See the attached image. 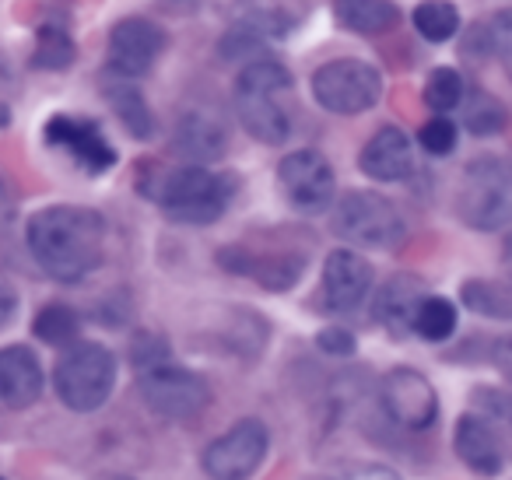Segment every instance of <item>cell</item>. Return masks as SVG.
<instances>
[{"label": "cell", "instance_id": "6da1fadb", "mask_svg": "<svg viewBox=\"0 0 512 480\" xmlns=\"http://www.w3.org/2000/svg\"><path fill=\"white\" fill-rule=\"evenodd\" d=\"M32 260L60 284H78L106 260V218L92 207H43L25 225Z\"/></svg>", "mask_w": 512, "mask_h": 480}, {"label": "cell", "instance_id": "7a4b0ae2", "mask_svg": "<svg viewBox=\"0 0 512 480\" xmlns=\"http://www.w3.org/2000/svg\"><path fill=\"white\" fill-rule=\"evenodd\" d=\"M137 190L155 200L176 225H214L232 207L239 179L232 172H211L207 165L186 162L137 179Z\"/></svg>", "mask_w": 512, "mask_h": 480}, {"label": "cell", "instance_id": "3957f363", "mask_svg": "<svg viewBox=\"0 0 512 480\" xmlns=\"http://www.w3.org/2000/svg\"><path fill=\"white\" fill-rule=\"evenodd\" d=\"M235 116L260 144H285L295 123V81L278 60H256L235 81Z\"/></svg>", "mask_w": 512, "mask_h": 480}, {"label": "cell", "instance_id": "277c9868", "mask_svg": "<svg viewBox=\"0 0 512 480\" xmlns=\"http://www.w3.org/2000/svg\"><path fill=\"white\" fill-rule=\"evenodd\" d=\"M53 389L74 414H95L116 389V358L95 340H74L53 368Z\"/></svg>", "mask_w": 512, "mask_h": 480}, {"label": "cell", "instance_id": "5b68a950", "mask_svg": "<svg viewBox=\"0 0 512 480\" xmlns=\"http://www.w3.org/2000/svg\"><path fill=\"white\" fill-rule=\"evenodd\" d=\"M456 218L477 232L512 228V162L509 158H477L463 169L456 186Z\"/></svg>", "mask_w": 512, "mask_h": 480}, {"label": "cell", "instance_id": "8992f818", "mask_svg": "<svg viewBox=\"0 0 512 480\" xmlns=\"http://www.w3.org/2000/svg\"><path fill=\"white\" fill-rule=\"evenodd\" d=\"M330 225H334L337 239L362 249H397L407 239V225L397 207H393V200L372 190L344 193L337 200Z\"/></svg>", "mask_w": 512, "mask_h": 480}, {"label": "cell", "instance_id": "52a82bcc", "mask_svg": "<svg viewBox=\"0 0 512 480\" xmlns=\"http://www.w3.org/2000/svg\"><path fill=\"white\" fill-rule=\"evenodd\" d=\"M137 389L151 414L165 417V421H190L211 407V386L204 375L176 365L172 358L137 372Z\"/></svg>", "mask_w": 512, "mask_h": 480}, {"label": "cell", "instance_id": "ba28073f", "mask_svg": "<svg viewBox=\"0 0 512 480\" xmlns=\"http://www.w3.org/2000/svg\"><path fill=\"white\" fill-rule=\"evenodd\" d=\"M271 449V431L260 417H242L225 435H218L200 456L211 480H253Z\"/></svg>", "mask_w": 512, "mask_h": 480}, {"label": "cell", "instance_id": "9c48e42d", "mask_svg": "<svg viewBox=\"0 0 512 480\" xmlns=\"http://www.w3.org/2000/svg\"><path fill=\"white\" fill-rule=\"evenodd\" d=\"M313 95L327 113L358 116L372 109L383 95V78L365 60H330L313 74Z\"/></svg>", "mask_w": 512, "mask_h": 480}, {"label": "cell", "instance_id": "30bf717a", "mask_svg": "<svg viewBox=\"0 0 512 480\" xmlns=\"http://www.w3.org/2000/svg\"><path fill=\"white\" fill-rule=\"evenodd\" d=\"M379 407L390 417L397 428L404 431H428L439 417V393L428 382V375H421L418 368H393L379 382Z\"/></svg>", "mask_w": 512, "mask_h": 480}, {"label": "cell", "instance_id": "8fae6325", "mask_svg": "<svg viewBox=\"0 0 512 480\" xmlns=\"http://www.w3.org/2000/svg\"><path fill=\"white\" fill-rule=\"evenodd\" d=\"M278 183L285 190L288 204L299 214H323L334 207L337 197V179L330 162L320 151H292V155L281 158L278 165Z\"/></svg>", "mask_w": 512, "mask_h": 480}, {"label": "cell", "instance_id": "7c38bea8", "mask_svg": "<svg viewBox=\"0 0 512 480\" xmlns=\"http://www.w3.org/2000/svg\"><path fill=\"white\" fill-rule=\"evenodd\" d=\"M218 263L228 274L249 277V281H256L267 291H292L295 284L302 281V274H306L309 256H306V249H292V246L260 253V249L235 242V246L221 249Z\"/></svg>", "mask_w": 512, "mask_h": 480}, {"label": "cell", "instance_id": "4fadbf2b", "mask_svg": "<svg viewBox=\"0 0 512 480\" xmlns=\"http://www.w3.org/2000/svg\"><path fill=\"white\" fill-rule=\"evenodd\" d=\"M165 50V32L151 18H123L109 32V57L106 67L113 78H144L155 67V60Z\"/></svg>", "mask_w": 512, "mask_h": 480}, {"label": "cell", "instance_id": "5bb4252c", "mask_svg": "<svg viewBox=\"0 0 512 480\" xmlns=\"http://www.w3.org/2000/svg\"><path fill=\"white\" fill-rule=\"evenodd\" d=\"M505 431L509 428H502L491 417L467 410L453 428V452L470 473L491 480L505 470Z\"/></svg>", "mask_w": 512, "mask_h": 480}, {"label": "cell", "instance_id": "9a60e30c", "mask_svg": "<svg viewBox=\"0 0 512 480\" xmlns=\"http://www.w3.org/2000/svg\"><path fill=\"white\" fill-rule=\"evenodd\" d=\"M46 144L60 148L74 158L85 172L102 176L116 165V148L106 141L102 127L95 120H78V116H53L46 123Z\"/></svg>", "mask_w": 512, "mask_h": 480}, {"label": "cell", "instance_id": "2e32d148", "mask_svg": "<svg viewBox=\"0 0 512 480\" xmlns=\"http://www.w3.org/2000/svg\"><path fill=\"white\" fill-rule=\"evenodd\" d=\"M372 277H376V270H372V263L362 253H355V249H334L327 256V263H323V284H320V295L327 302V309L355 312L369 298Z\"/></svg>", "mask_w": 512, "mask_h": 480}, {"label": "cell", "instance_id": "e0dca14e", "mask_svg": "<svg viewBox=\"0 0 512 480\" xmlns=\"http://www.w3.org/2000/svg\"><path fill=\"white\" fill-rule=\"evenodd\" d=\"M43 396V365L25 344L0 351V400L8 410H29Z\"/></svg>", "mask_w": 512, "mask_h": 480}, {"label": "cell", "instance_id": "ac0fdd59", "mask_svg": "<svg viewBox=\"0 0 512 480\" xmlns=\"http://www.w3.org/2000/svg\"><path fill=\"white\" fill-rule=\"evenodd\" d=\"M358 169L376 183H400L414 172V148L411 137L400 127H383L376 130L369 144L358 155Z\"/></svg>", "mask_w": 512, "mask_h": 480}, {"label": "cell", "instance_id": "d6986e66", "mask_svg": "<svg viewBox=\"0 0 512 480\" xmlns=\"http://www.w3.org/2000/svg\"><path fill=\"white\" fill-rule=\"evenodd\" d=\"M421 302H425V288H421L418 277L393 274L390 281L379 288L372 312H376V319L393 337H407V333H414V319H418Z\"/></svg>", "mask_w": 512, "mask_h": 480}, {"label": "cell", "instance_id": "ffe728a7", "mask_svg": "<svg viewBox=\"0 0 512 480\" xmlns=\"http://www.w3.org/2000/svg\"><path fill=\"white\" fill-rule=\"evenodd\" d=\"M176 151L186 158V162H218L221 155L228 151V134L214 116L207 113H186L176 127V137H172Z\"/></svg>", "mask_w": 512, "mask_h": 480}, {"label": "cell", "instance_id": "44dd1931", "mask_svg": "<svg viewBox=\"0 0 512 480\" xmlns=\"http://www.w3.org/2000/svg\"><path fill=\"white\" fill-rule=\"evenodd\" d=\"M334 15L344 29L358 32V36H383L400 22L393 0H334Z\"/></svg>", "mask_w": 512, "mask_h": 480}, {"label": "cell", "instance_id": "7402d4cb", "mask_svg": "<svg viewBox=\"0 0 512 480\" xmlns=\"http://www.w3.org/2000/svg\"><path fill=\"white\" fill-rule=\"evenodd\" d=\"M109 78H113V74H109ZM106 99L113 102V113L120 116V123L127 127L130 137L148 141V137L155 134V116H151L141 88L130 78H113V85H106Z\"/></svg>", "mask_w": 512, "mask_h": 480}, {"label": "cell", "instance_id": "603a6c76", "mask_svg": "<svg viewBox=\"0 0 512 480\" xmlns=\"http://www.w3.org/2000/svg\"><path fill=\"white\" fill-rule=\"evenodd\" d=\"M460 109H463V127L477 137L498 134V130L509 123V113L502 109V102H498L491 92H484V88H470V92L463 95Z\"/></svg>", "mask_w": 512, "mask_h": 480}, {"label": "cell", "instance_id": "cb8c5ba5", "mask_svg": "<svg viewBox=\"0 0 512 480\" xmlns=\"http://www.w3.org/2000/svg\"><path fill=\"white\" fill-rule=\"evenodd\" d=\"M460 298L470 312L488 319H502V323H512V291L498 281H467L460 288Z\"/></svg>", "mask_w": 512, "mask_h": 480}, {"label": "cell", "instance_id": "d4e9b609", "mask_svg": "<svg viewBox=\"0 0 512 480\" xmlns=\"http://www.w3.org/2000/svg\"><path fill=\"white\" fill-rule=\"evenodd\" d=\"M32 330H36V337L43 340V344H50V347H71L74 340H78L81 319H78V312H74L71 305L53 302V305H46V309H39V316H36V323H32Z\"/></svg>", "mask_w": 512, "mask_h": 480}, {"label": "cell", "instance_id": "484cf974", "mask_svg": "<svg viewBox=\"0 0 512 480\" xmlns=\"http://www.w3.org/2000/svg\"><path fill=\"white\" fill-rule=\"evenodd\" d=\"M414 333L421 340H432V344H442L456 333V305L442 295H425L418 309V319H414Z\"/></svg>", "mask_w": 512, "mask_h": 480}, {"label": "cell", "instance_id": "4316f807", "mask_svg": "<svg viewBox=\"0 0 512 480\" xmlns=\"http://www.w3.org/2000/svg\"><path fill=\"white\" fill-rule=\"evenodd\" d=\"M414 29L428 39V43H446L460 32V11L449 0H425L414 8Z\"/></svg>", "mask_w": 512, "mask_h": 480}, {"label": "cell", "instance_id": "83f0119b", "mask_svg": "<svg viewBox=\"0 0 512 480\" xmlns=\"http://www.w3.org/2000/svg\"><path fill=\"white\" fill-rule=\"evenodd\" d=\"M463 95H467V88H463L460 71H453V67H435V71L428 74V81H425V106L428 109L449 113V109L463 106Z\"/></svg>", "mask_w": 512, "mask_h": 480}, {"label": "cell", "instance_id": "f1b7e54d", "mask_svg": "<svg viewBox=\"0 0 512 480\" xmlns=\"http://www.w3.org/2000/svg\"><path fill=\"white\" fill-rule=\"evenodd\" d=\"M71 60H74V39L67 36L60 25H43V29H39V43H36V67L64 71Z\"/></svg>", "mask_w": 512, "mask_h": 480}, {"label": "cell", "instance_id": "f546056e", "mask_svg": "<svg viewBox=\"0 0 512 480\" xmlns=\"http://www.w3.org/2000/svg\"><path fill=\"white\" fill-rule=\"evenodd\" d=\"M470 410L491 417V421H498L502 428H512V393H505V389L477 386L474 393H470Z\"/></svg>", "mask_w": 512, "mask_h": 480}, {"label": "cell", "instance_id": "4dcf8cb0", "mask_svg": "<svg viewBox=\"0 0 512 480\" xmlns=\"http://www.w3.org/2000/svg\"><path fill=\"white\" fill-rule=\"evenodd\" d=\"M418 141H421V148L435 158L453 155L456 151V123L449 120V116H435V120H428L425 127H421Z\"/></svg>", "mask_w": 512, "mask_h": 480}, {"label": "cell", "instance_id": "1f68e13d", "mask_svg": "<svg viewBox=\"0 0 512 480\" xmlns=\"http://www.w3.org/2000/svg\"><path fill=\"white\" fill-rule=\"evenodd\" d=\"M169 358H172V347L165 344L158 333H137L134 344H130V365H134V372L162 365V361H169Z\"/></svg>", "mask_w": 512, "mask_h": 480}, {"label": "cell", "instance_id": "d6a6232c", "mask_svg": "<svg viewBox=\"0 0 512 480\" xmlns=\"http://www.w3.org/2000/svg\"><path fill=\"white\" fill-rule=\"evenodd\" d=\"M484 29H488L491 53H498V60H502L505 71H509V78H512V8L498 11V15L484 25Z\"/></svg>", "mask_w": 512, "mask_h": 480}, {"label": "cell", "instance_id": "836d02e7", "mask_svg": "<svg viewBox=\"0 0 512 480\" xmlns=\"http://www.w3.org/2000/svg\"><path fill=\"white\" fill-rule=\"evenodd\" d=\"M316 347H320L323 354H330V358H351V354L358 351L355 333L344 330V326H323V330L316 333Z\"/></svg>", "mask_w": 512, "mask_h": 480}, {"label": "cell", "instance_id": "e575fe53", "mask_svg": "<svg viewBox=\"0 0 512 480\" xmlns=\"http://www.w3.org/2000/svg\"><path fill=\"white\" fill-rule=\"evenodd\" d=\"M327 480H404L393 466H383V463H355V466H344L341 473Z\"/></svg>", "mask_w": 512, "mask_h": 480}, {"label": "cell", "instance_id": "d590c367", "mask_svg": "<svg viewBox=\"0 0 512 480\" xmlns=\"http://www.w3.org/2000/svg\"><path fill=\"white\" fill-rule=\"evenodd\" d=\"M495 365L502 368V375L512 382V337H505L495 344Z\"/></svg>", "mask_w": 512, "mask_h": 480}, {"label": "cell", "instance_id": "8d00e7d4", "mask_svg": "<svg viewBox=\"0 0 512 480\" xmlns=\"http://www.w3.org/2000/svg\"><path fill=\"white\" fill-rule=\"evenodd\" d=\"M15 305H18L15 288H11V281H4V316H0V326H11V319H15Z\"/></svg>", "mask_w": 512, "mask_h": 480}, {"label": "cell", "instance_id": "74e56055", "mask_svg": "<svg viewBox=\"0 0 512 480\" xmlns=\"http://www.w3.org/2000/svg\"><path fill=\"white\" fill-rule=\"evenodd\" d=\"M505 260H509V267H512V235L505 239Z\"/></svg>", "mask_w": 512, "mask_h": 480}, {"label": "cell", "instance_id": "f35d334b", "mask_svg": "<svg viewBox=\"0 0 512 480\" xmlns=\"http://www.w3.org/2000/svg\"><path fill=\"white\" fill-rule=\"evenodd\" d=\"M109 480H127V477H109Z\"/></svg>", "mask_w": 512, "mask_h": 480}, {"label": "cell", "instance_id": "ab89813d", "mask_svg": "<svg viewBox=\"0 0 512 480\" xmlns=\"http://www.w3.org/2000/svg\"><path fill=\"white\" fill-rule=\"evenodd\" d=\"M4 480H11V477H4Z\"/></svg>", "mask_w": 512, "mask_h": 480}]
</instances>
